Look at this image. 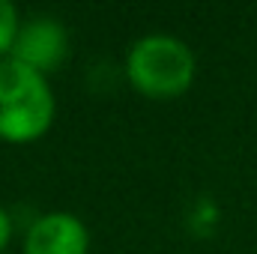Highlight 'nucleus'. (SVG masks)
Segmentation results:
<instances>
[{"instance_id":"1","label":"nucleus","mask_w":257,"mask_h":254,"mask_svg":"<svg viewBox=\"0 0 257 254\" xmlns=\"http://www.w3.org/2000/svg\"><path fill=\"white\" fill-rule=\"evenodd\" d=\"M126 78L144 99H180L197 78V57L192 45L174 33H144L126 51Z\"/></svg>"},{"instance_id":"2","label":"nucleus","mask_w":257,"mask_h":254,"mask_svg":"<svg viewBox=\"0 0 257 254\" xmlns=\"http://www.w3.org/2000/svg\"><path fill=\"white\" fill-rule=\"evenodd\" d=\"M57 117V99L48 75L18 63L0 60V141L30 144L42 138Z\"/></svg>"},{"instance_id":"3","label":"nucleus","mask_w":257,"mask_h":254,"mask_svg":"<svg viewBox=\"0 0 257 254\" xmlns=\"http://www.w3.org/2000/svg\"><path fill=\"white\" fill-rule=\"evenodd\" d=\"M9 57L42 72V75L54 72L69 57V30H66V24L54 15L24 18Z\"/></svg>"},{"instance_id":"4","label":"nucleus","mask_w":257,"mask_h":254,"mask_svg":"<svg viewBox=\"0 0 257 254\" xmlns=\"http://www.w3.org/2000/svg\"><path fill=\"white\" fill-rule=\"evenodd\" d=\"M90 227L63 209L42 212L24 233V254H90Z\"/></svg>"},{"instance_id":"5","label":"nucleus","mask_w":257,"mask_h":254,"mask_svg":"<svg viewBox=\"0 0 257 254\" xmlns=\"http://www.w3.org/2000/svg\"><path fill=\"white\" fill-rule=\"evenodd\" d=\"M18 30H21V15H18L15 3L12 0H0V60H6L12 54Z\"/></svg>"},{"instance_id":"6","label":"nucleus","mask_w":257,"mask_h":254,"mask_svg":"<svg viewBox=\"0 0 257 254\" xmlns=\"http://www.w3.org/2000/svg\"><path fill=\"white\" fill-rule=\"evenodd\" d=\"M9 239H12V215L0 206V254L9 245Z\"/></svg>"}]
</instances>
